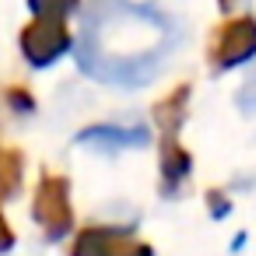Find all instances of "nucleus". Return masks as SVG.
Wrapping results in <instances>:
<instances>
[{"instance_id":"obj_1","label":"nucleus","mask_w":256,"mask_h":256,"mask_svg":"<svg viewBox=\"0 0 256 256\" xmlns=\"http://www.w3.org/2000/svg\"><path fill=\"white\" fill-rule=\"evenodd\" d=\"M179 42L176 22L140 0H88L78 28V67L102 84L144 88Z\"/></svg>"},{"instance_id":"obj_2","label":"nucleus","mask_w":256,"mask_h":256,"mask_svg":"<svg viewBox=\"0 0 256 256\" xmlns=\"http://www.w3.org/2000/svg\"><path fill=\"white\" fill-rule=\"evenodd\" d=\"M32 218L42 228L46 238L60 242L64 235L74 232V210H70V182L64 176H42L39 190H36V204H32Z\"/></svg>"},{"instance_id":"obj_3","label":"nucleus","mask_w":256,"mask_h":256,"mask_svg":"<svg viewBox=\"0 0 256 256\" xmlns=\"http://www.w3.org/2000/svg\"><path fill=\"white\" fill-rule=\"evenodd\" d=\"M210 67L214 70H232V67H242L256 56V18H232L224 22L214 39H210Z\"/></svg>"},{"instance_id":"obj_4","label":"nucleus","mask_w":256,"mask_h":256,"mask_svg":"<svg viewBox=\"0 0 256 256\" xmlns=\"http://www.w3.org/2000/svg\"><path fill=\"white\" fill-rule=\"evenodd\" d=\"M74 36L67 28V22H53V18H39L22 32V53L32 67H50L56 64L64 53H70Z\"/></svg>"},{"instance_id":"obj_5","label":"nucleus","mask_w":256,"mask_h":256,"mask_svg":"<svg viewBox=\"0 0 256 256\" xmlns=\"http://www.w3.org/2000/svg\"><path fill=\"white\" fill-rule=\"evenodd\" d=\"M70 256H154V249L130 228H84L78 232Z\"/></svg>"},{"instance_id":"obj_6","label":"nucleus","mask_w":256,"mask_h":256,"mask_svg":"<svg viewBox=\"0 0 256 256\" xmlns=\"http://www.w3.org/2000/svg\"><path fill=\"white\" fill-rule=\"evenodd\" d=\"M151 140V134H148V126H116V123H109V126H88V130H81L78 134V144H84V148H98V151H120V148H144Z\"/></svg>"},{"instance_id":"obj_7","label":"nucleus","mask_w":256,"mask_h":256,"mask_svg":"<svg viewBox=\"0 0 256 256\" xmlns=\"http://www.w3.org/2000/svg\"><path fill=\"white\" fill-rule=\"evenodd\" d=\"M193 172V154L179 144V137H162V186L165 196H176L179 186Z\"/></svg>"},{"instance_id":"obj_8","label":"nucleus","mask_w":256,"mask_h":256,"mask_svg":"<svg viewBox=\"0 0 256 256\" xmlns=\"http://www.w3.org/2000/svg\"><path fill=\"white\" fill-rule=\"evenodd\" d=\"M186 109H190V84H179L172 95H165L154 106V123H158L162 137H179L182 120H186Z\"/></svg>"},{"instance_id":"obj_9","label":"nucleus","mask_w":256,"mask_h":256,"mask_svg":"<svg viewBox=\"0 0 256 256\" xmlns=\"http://www.w3.org/2000/svg\"><path fill=\"white\" fill-rule=\"evenodd\" d=\"M25 179V154L18 148L0 144V200H11Z\"/></svg>"},{"instance_id":"obj_10","label":"nucleus","mask_w":256,"mask_h":256,"mask_svg":"<svg viewBox=\"0 0 256 256\" xmlns=\"http://www.w3.org/2000/svg\"><path fill=\"white\" fill-rule=\"evenodd\" d=\"M28 8L39 14V18H53V22H64L70 11H78V0H28Z\"/></svg>"},{"instance_id":"obj_11","label":"nucleus","mask_w":256,"mask_h":256,"mask_svg":"<svg viewBox=\"0 0 256 256\" xmlns=\"http://www.w3.org/2000/svg\"><path fill=\"white\" fill-rule=\"evenodd\" d=\"M14 246V232H11V224L4 221V214H0V252H8Z\"/></svg>"},{"instance_id":"obj_12","label":"nucleus","mask_w":256,"mask_h":256,"mask_svg":"<svg viewBox=\"0 0 256 256\" xmlns=\"http://www.w3.org/2000/svg\"><path fill=\"white\" fill-rule=\"evenodd\" d=\"M210 207H214V214H224V210H228V200L218 196V193H210Z\"/></svg>"}]
</instances>
